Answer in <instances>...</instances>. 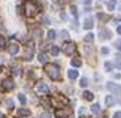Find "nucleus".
<instances>
[{
	"mask_svg": "<svg viewBox=\"0 0 121 118\" xmlns=\"http://www.w3.org/2000/svg\"><path fill=\"white\" fill-rule=\"evenodd\" d=\"M45 72L48 73V76L51 79H58L60 78V69L57 67V64H45Z\"/></svg>",
	"mask_w": 121,
	"mask_h": 118,
	"instance_id": "nucleus-1",
	"label": "nucleus"
},
{
	"mask_svg": "<svg viewBox=\"0 0 121 118\" xmlns=\"http://www.w3.org/2000/svg\"><path fill=\"white\" fill-rule=\"evenodd\" d=\"M24 11H26V13L29 17H33V15H36V13L39 12V6L35 2H31V0H27L24 3Z\"/></svg>",
	"mask_w": 121,
	"mask_h": 118,
	"instance_id": "nucleus-2",
	"label": "nucleus"
},
{
	"mask_svg": "<svg viewBox=\"0 0 121 118\" xmlns=\"http://www.w3.org/2000/svg\"><path fill=\"white\" fill-rule=\"evenodd\" d=\"M63 51H64V54H67V55H70L75 52V45L72 44V42H69V44H66L63 46Z\"/></svg>",
	"mask_w": 121,
	"mask_h": 118,
	"instance_id": "nucleus-3",
	"label": "nucleus"
},
{
	"mask_svg": "<svg viewBox=\"0 0 121 118\" xmlns=\"http://www.w3.org/2000/svg\"><path fill=\"white\" fill-rule=\"evenodd\" d=\"M70 114V109H57L55 111V117L57 118H66Z\"/></svg>",
	"mask_w": 121,
	"mask_h": 118,
	"instance_id": "nucleus-4",
	"label": "nucleus"
},
{
	"mask_svg": "<svg viewBox=\"0 0 121 118\" xmlns=\"http://www.w3.org/2000/svg\"><path fill=\"white\" fill-rule=\"evenodd\" d=\"M8 51H9L11 55H15V54H18V51H20V46H18V44H13V42H12V44L9 45Z\"/></svg>",
	"mask_w": 121,
	"mask_h": 118,
	"instance_id": "nucleus-5",
	"label": "nucleus"
},
{
	"mask_svg": "<svg viewBox=\"0 0 121 118\" xmlns=\"http://www.w3.org/2000/svg\"><path fill=\"white\" fill-rule=\"evenodd\" d=\"M36 90H38L39 93H42V94H45V93H48V85H46L45 82H39L38 85H36Z\"/></svg>",
	"mask_w": 121,
	"mask_h": 118,
	"instance_id": "nucleus-6",
	"label": "nucleus"
},
{
	"mask_svg": "<svg viewBox=\"0 0 121 118\" xmlns=\"http://www.w3.org/2000/svg\"><path fill=\"white\" fill-rule=\"evenodd\" d=\"M15 87V84H13L12 79H4L3 81V90H12Z\"/></svg>",
	"mask_w": 121,
	"mask_h": 118,
	"instance_id": "nucleus-7",
	"label": "nucleus"
},
{
	"mask_svg": "<svg viewBox=\"0 0 121 118\" xmlns=\"http://www.w3.org/2000/svg\"><path fill=\"white\" fill-rule=\"evenodd\" d=\"M106 88L108 90H111V91H114V93H120V85H115V84H112V82H108V85H106Z\"/></svg>",
	"mask_w": 121,
	"mask_h": 118,
	"instance_id": "nucleus-8",
	"label": "nucleus"
},
{
	"mask_svg": "<svg viewBox=\"0 0 121 118\" xmlns=\"http://www.w3.org/2000/svg\"><path fill=\"white\" fill-rule=\"evenodd\" d=\"M111 37V31L108 29H102L100 30V39H109Z\"/></svg>",
	"mask_w": 121,
	"mask_h": 118,
	"instance_id": "nucleus-9",
	"label": "nucleus"
},
{
	"mask_svg": "<svg viewBox=\"0 0 121 118\" xmlns=\"http://www.w3.org/2000/svg\"><path fill=\"white\" fill-rule=\"evenodd\" d=\"M114 103H115V97L114 96H106V99H105V105L106 106H112L114 105Z\"/></svg>",
	"mask_w": 121,
	"mask_h": 118,
	"instance_id": "nucleus-10",
	"label": "nucleus"
},
{
	"mask_svg": "<svg viewBox=\"0 0 121 118\" xmlns=\"http://www.w3.org/2000/svg\"><path fill=\"white\" fill-rule=\"evenodd\" d=\"M31 36H33L35 39H39V37L42 36V29H39V27L33 29V31H31Z\"/></svg>",
	"mask_w": 121,
	"mask_h": 118,
	"instance_id": "nucleus-11",
	"label": "nucleus"
},
{
	"mask_svg": "<svg viewBox=\"0 0 121 118\" xmlns=\"http://www.w3.org/2000/svg\"><path fill=\"white\" fill-rule=\"evenodd\" d=\"M93 18H87L85 20V22H84V29H87V30H90V29H93Z\"/></svg>",
	"mask_w": 121,
	"mask_h": 118,
	"instance_id": "nucleus-12",
	"label": "nucleus"
},
{
	"mask_svg": "<svg viewBox=\"0 0 121 118\" xmlns=\"http://www.w3.org/2000/svg\"><path fill=\"white\" fill-rule=\"evenodd\" d=\"M67 76H69V79H76L78 78V72H76L75 69H70L67 72Z\"/></svg>",
	"mask_w": 121,
	"mask_h": 118,
	"instance_id": "nucleus-13",
	"label": "nucleus"
},
{
	"mask_svg": "<svg viewBox=\"0 0 121 118\" xmlns=\"http://www.w3.org/2000/svg\"><path fill=\"white\" fill-rule=\"evenodd\" d=\"M18 115H20V117H27V115H30V111L21 108V109H18Z\"/></svg>",
	"mask_w": 121,
	"mask_h": 118,
	"instance_id": "nucleus-14",
	"label": "nucleus"
},
{
	"mask_svg": "<svg viewBox=\"0 0 121 118\" xmlns=\"http://www.w3.org/2000/svg\"><path fill=\"white\" fill-rule=\"evenodd\" d=\"M82 96H84L85 100H93V97H94V96H93V93H90V91H84Z\"/></svg>",
	"mask_w": 121,
	"mask_h": 118,
	"instance_id": "nucleus-15",
	"label": "nucleus"
},
{
	"mask_svg": "<svg viewBox=\"0 0 121 118\" xmlns=\"http://www.w3.org/2000/svg\"><path fill=\"white\" fill-rule=\"evenodd\" d=\"M31 57H33V52H31L30 48H27V49H26V54H24V58H26V60H30Z\"/></svg>",
	"mask_w": 121,
	"mask_h": 118,
	"instance_id": "nucleus-16",
	"label": "nucleus"
},
{
	"mask_svg": "<svg viewBox=\"0 0 121 118\" xmlns=\"http://www.w3.org/2000/svg\"><path fill=\"white\" fill-rule=\"evenodd\" d=\"M38 58H39V61H40V63H46V60H48V57H46V54H43V52H40V54L38 55Z\"/></svg>",
	"mask_w": 121,
	"mask_h": 118,
	"instance_id": "nucleus-17",
	"label": "nucleus"
},
{
	"mask_svg": "<svg viewBox=\"0 0 121 118\" xmlns=\"http://www.w3.org/2000/svg\"><path fill=\"white\" fill-rule=\"evenodd\" d=\"M84 40H85V42H93V40H94V35H93V33H88V35H85Z\"/></svg>",
	"mask_w": 121,
	"mask_h": 118,
	"instance_id": "nucleus-18",
	"label": "nucleus"
},
{
	"mask_svg": "<svg viewBox=\"0 0 121 118\" xmlns=\"http://www.w3.org/2000/svg\"><path fill=\"white\" fill-rule=\"evenodd\" d=\"M69 9H70V13H72L73 17H78V9H76L75 4H70V8H69Z\"/></svg>",
	"mask_w": 121,
	"mask_h": 118,
	"instance_id": "nucleus-19",
	"label": "nucleus"
},
{
	"mask_svg": "<svg viewBox=\"0 0 121 118\" xmlns=\"http://www.w3.org/2000/svg\"><path fill=\"white\" fill-rule=\"evenodd\" d=\"M55 37H57V33H55V30H49V31H48V39L52 40V39H55Z\"/></svg>",
	"mask_w": 121,
	"mask_h": 118,
	"instance_id": "nucleus-20",
	"label": "nucleus"
},
{
	"mask_svg": "<svg viewBox=\"0 0 121 118\" xmlns=\"http://www.w3.org/2000/svg\"><path fill=\"white\" fill-rule=\"evenodd\" d=\"M91 112H93V114H99V112H100V106L97 105V103H96V105H93L91 106Z\"/></svg>",
	"mask_w": 121,
	"mask_h": 118,
	"instance_id": "nucleus-21",
	"label": "nucleus"
},
{
	"mask_svg": "<svg viewBox=\"0 0 121 118\" xmlns=\"http://www.w3.org/2000/svg\"><path fill=\"white\" fill-rule=\"evenodd\" d=\"M51 54H52V55H58L60 54V48H58V46H51Z\"/></svg>",
	"mask_w": 121,
	"mask_h": 118,
	"instance_id": "nucleus-22",
	"label": "nucleus"
},
{
	"mask_svg": "<svg viewBox=\"0 0 121 118\" xmlns=\"http://www.w3.org/2000/svg\"><path fill=\"white\" fill-rule=\"evenodd\" d=\"M115 4H117V0H111V2L108 3V9H109V11H112V9L115 8Z\"/></svg>",
	"mask_w": 121,
	"mask_h": 118,
	"instance_id": "nucleus-23",
	"label": "nucleus"
},
{
	"mask_svg": "<svg viewBox=\"0 0 121 118\" xmlns=\"http://www.w3.org/2000/svg\"><path fill=\"white\" fill-rule=\"evenodd\" d=\"M72 66L79 67V66H81V60H79V58H73V60H72Z\"/></svg>",
	"mask_w": 121,
	"mask_h": 118,
	"instance_id": "nucleus-24",
	"label": "nucleus"
},
{
	"mask_svg": "<svg viewBox=\"0 0 121 118\" xmlns=\"http://www.w3.org/2000/svg\"><path fill=\"white\" fill-rule=\"evenodd\" d=\"M79 85H81V87H87V85H88V79H87V78H81Z\"/></svg>",
	"mask_w": 121,
	"mask_h": 118,
	"instance_id": "nucleus-25",
	"label": "nucleus"
},
{
	"mask_svg": "<svg viewBox=\"0 0 121 118\" xmlns=\"http://www.w3.org/2000/svg\"><path fill=\"white\" fill-rule=\"evenodd\" d=\"M18 100H20V102L22 103V105H24V103L27 102V99H26V96H24V94H18Z\"/></svg>",
	"mask_w": 121,
	"mask_h": 118,
	"instance_id": "nucleus-26",
	"label": "nucleus"
},
{
	"mask_svg": "<svg viewBox=\"0 0 121 118\" xmlns=\"http://www.w3.org/2000/svg\"><path fill=\"white\" fill-rule=\"evenodd\" d=\"M105 69H106V70L109 72V70L112 69V63H109V61H106V63H105Z\"/></svg>",
	"mask_w": 121,
	"mask_h": 118,
	"instance_id": "nucleus-27",
	"label": "nucleus"
},
{
	"mask_svg": "<svg viewBox=\"0 0 121 118\" xmlns=\"http://www.w3.org/2000/svg\"><path fill=\"white\" fill-rule=\"evenodd\" d=\"M6 105L9 106V109H12V108H13V102L11 100V99H6Z\"/></svg>",
	"mask_w": 121,
	"mask_h": 118,
	"instance_id": "nucleus-28",
	"label": "nucleus"
},
{
	"mask_svg": "<svg viewBox=\"0 0 121 118\" xmlns=\"http://www.w3.org/2000/svg\"><path fill=\"white\" fill-rule=\"evenodd\" d=\"M4 46H6V40H4L2 36H0V48H4Z\"/></svg>",
	"mask_w": 121,
	"mask_h": 118,
	"instance_id": "nucleus-29",
	"label": "nucleus"
},
{
	"mask_svg": "<svg viewBox=\"0 0 121 118\" xmlns=\"http://www.w3.org/2000/svg\"><path fill=\"white\" fill-rule=\"evenodd\" d=\"M39 118H51V115L48 114V112H42V114H40V117Z\"/></svg>",
	"mask_w": 121,
	"mask_h": 118,
	"instance_id": "nucleus-30",
	"label": "nucleus"
},
{
	"mask_svg": "<svg viewBox=\"0 0 121 118\" xmlns=\"http://www.w3.org/2000/svg\"><path fill=\"white\" fill-rule=\"evenodd\" d=\"M67 35H69L67 30H63V31H61V37H63V39H67Z\"/></svg>",
	"mask_w": 121,
	"mask_h": 118,
	"instance_id": "nucleus-31",
	"label": "nucleus"
},
{
	"mask_svg": "<svg viewBox=\"0 0 121 118\" xmlns=\"http://www.w3.org/2000/svg\"><path fill=\"white\" fill-rule=\"evenodd\" d=\"M102 54H103V55H106V54H109V49L106 48V46H105V48H102Z\"/></svg>",
	"mask_w": 121,
	"mask_h": 118,
	"instance_id": "nucleus-32",
	"label": "nucleus"
},
{
	"mask_svg": "<svg viewBox=\"0 0 121 118\" xmlns=\"http://www.w3.org/2000/svg\"><path fill=\"white\" fill-rule=\"evenodd\" d=\"M115 46H117V49L121 51V40H117V42H115Z\"/></svg>",
	"mask_w": 121,
	"mask_h": 118,
	"instance_id": "nucleus-33",
	"label": "nucleus"
},
{
	"mask_svg": "<svg viewBox=\"0 0 121 118\" xmlns=\"http://www.w3.org/2000/svg\"><path fill=\"white\" fill-rule=\"evenodd\" d=\"M114 118H121V112H115V114H114Z\"/></svg>",
	"mask_w": 121,
	"mask_h": 118,
	"instance_id": "nucleus-34",
	"label": "nucleus"
},
{
	"mask_svg": "<svg viewBox=\"0 0 121 118\" xmlns=\"http://www.w3.org/2000/svg\"><path fill=\"white\" fill-rule=\"evenodd\" d=\"M60 17H61V20H66V13H64V12H61V15H60Z\"/></svg>",
	"mask_w": 121,
	"mask_h": 118,
	"instance_id": "nucleus-35",
	"label": "nucleus"
},
{
	"mask_svg": "<svg viewBox=\"0 0 121 118\" xmlns=\"http://www.w3.org/2000/svg\"><path fill=\"white\" fill-rule=\"evenodd\" d=\"M43 21L46 22V24H49V18H48V17H45V18H43Z\"/></svg>",
	"mask_w": 121,
	"mask_h": 118,
	"instance_id": "nucleus-36",
	"label": "nucleus"
},
{
	"mask_svg": "<svg viewBox=\"0 0 121 118\" xmlns=\"http://www.w3.org/2000/svg\"><path fill=\"white\" fill-rule=\"evenodd\" d=\"M115 66H117L118 69H121V63H120V61H118V63H115Z\"/></svg>",
	"mask_w": 121,
	"mask_h": 118,
	"instance_id": "nucleus-37",
	"label": "nucleus"
},
{
	"mask_svg": "<svg viewBox=\"0 0 121 118\" xmlns=\"http://www.w3.org/2000/svg\"><path fill=\"white\" fill-rule=\"evenodd\" d=\"M90 2H91V0H84V3H85V4H88Z\"/></svg>",
	"mask_w": 121,
	"mask_h": 118,
	"instance_id": "nucleus-38",
	"label": "nucleus"
},
{
	"mask_svg": "<svg viewBox=\"0 0 121 118\" xmlns=\"http://www.w3.org/2000/svg\"><path fill=\"white\" fill-rule=\"evenodd\" d=\"M117 31H118V33H120V35H121V26H120V27H118V29H117Z\"/></svg>",
	"mask_w": 121,
	"mask_h": 118,
	"instance_id": "nucleus-39",
	"label": "nucleus"
},
{
	"mask_svg": "<svg viewBox=\"0 0 121 118\" xmlns=\"http://www.w3.org/2000/svg\"><path fill=\"white\" fill-rule=\"evenodd\" d=\"M0 118H3V114H2V112H0Z\"/></svg>",
	"mask_w": 121,
	"mask_h": 118,
	"instance_id": "nucleus-40",
	"label": "nucleus"
},
{
	"mask_svg": "<svg viewBox=\"0 0 121 118\" xmlns=\"http://www.w3.org/2000/svg\"><path fill=\"white\" fill-rule=\"evenodd\" d=\"M70 118H73V117H70Z\"/></svg>",
	"mask_w": 121,
	"mask_h": 118,
	"instance_id": "nucleus-41",
	"label": "nucleus"
}]
</instances>
